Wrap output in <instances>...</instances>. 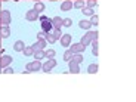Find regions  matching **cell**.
<instances>
[{
    "label": "cell",
    "mask_w": 136,
    "mask_h": 102,
    "mask_svg": "<svg viewBox=\"0 0 136 102\" xmlns=\"http://www.w3.org/2000/svg\"><path fill=\"white\" fill-rule=\"evenodd\" d=\"M61 42H62L64 46H68L70 42H71V36H70V34H64V37H62V40H61Z\"/></svg>",
    "instance_id": "9"
},
{
    "label": "cell",
    "mask_w": 136,
    "mask_h": 102,
    "mask_svg": "<svg viewBox=\"0 0 136 102\" xmlns=\"http://www.w3.org/2000/svg\"><path fill=\"white\" fill-rule=\"evenodd\" d=\"M73 6H76V8H78V9L84 8V0H77V2L74 3V5H73Z\"/></svg>",
    "instance_id": "21"
},
{
    "label": "cell",
    "mask_w": 136,
    "mask_h": 102,
    "mask_svg": "<svg viewBox=\"0 0 136 102\" xmlns=\"http://www.w3.org/2000/svg\"><path fill=\"white\" fill-rule=\"evenodd\" d=\"M2 73H5V74H12V73H13V70H12V68H6V70H5V71H2Z\"/></svg>",
    "instance_id": "30"
},
{
    "label": "cell",
    "mask_w": 136,
    "mask_h": 102,
    "mask_svg": "<svg viewBox=\"0 0 136 102\" xmlns=\"http://www.w3.org/2000/svg\"><path fill=\"white\" fill-rule=\"evenodd\" d=\"M52 21V25L55 27V28H56V30H61V27H62V21H64V19H62V18H52L50 19Z\"/></svg>",
    "instance_id": "5"
},
{
    "label": "cell",
    "mask_w": 136,
    "mask_h": 102,
    "mask_svg": "<svg viewBox=\"0 0 136 102\" xmlns=\"http://www.w3.org/2000/svg\"><path fill=\"white\" fill-rule=\"evenodd\" d=\"M44 46H46V43H44V40H39V43H36V44H34L33 47H34V50H36V49H43Z\"/></svg>",
    "instance_id": "13"
},
{
    "label": "cell",
    "mask_w": 136,
    "mask_h": 102,
    "mask_svg": "<svg viewBox=\"0 0 136 102\" xmlns=\"http://www.w3.org/2000/svg\"><path fill=\"white\" fill-rule=\"evenodd\" d=\"M42 68V64L39 62V61H34V62H31V64H28L27 65V71L30 73V71H37V70H40Z\"/></svg>",
    "instance_id": "3"
},
{
    "label": "cell",
    "mask_w": 136,
    "mask_h": 102,
    "mask_svg": "<svg viewBox=\"0 0 136 102\" xmlns=\"http://www.w3.org/2000/svg\"><path fill=\"white\" fill-rule=\"evenodd\" d=\"M0 19H2V22H3L5 25H8V24H9V12H8V10H3V13H2V18H0Z\"/></svg>",
    "instance_id": "7"
},
{
    "label": "cell",
    "mask_w": 136,
    "mask_h": 102,
    "mask_svg": "<svg viewBox=\"0 0 136 102\" xmlns=\"http://www.w3.org/2000/svg\"><path fill=\"white\" fill-rule=\"evenodd\" d=\"M0 68H2V58H0Z\"/></svg>",
    "instance_id": "33"
},
{
    "label": "cell",
    "mask_w": 136,
    "mask_h": 102,
    "mask_svg": "<svg viewBox=\"0 0 136 102\" xmlns=\"http://www.w3.org/2000/svg\"><path fill=\"white\" fill-rule=\"evenodd\" d=\"M73 8V3H71V0H67V2H64L62 3V6H61V9L62 10H68V9Z\"/></svg>",
    "instance_id": "11"
},
{
    "label": "cell",
    "mask_w": 136,
    "mask_h": 102,
    "mask_svg": "<svg viewBox=\"0 0 136 102\" xmlns=\"http://www.w3.org/2000/svg\"><path fill=\"white\" fill-rule=\"evenodd\" d=\"M27 19H28V21H36V19H37V18H39V13H37V12H36V10H30V12H28V13H27Z\"/></svg>",
    "instance_id": "6"
},
{
    "label": "cell",
    "mask_w": 136,
    "mask_h": 102,
    "mask_svg": "<svg viewBox=\"0 0 136 102\" xmlns=\"http://www.w3.org/2000/svg\"><path fill=\"white\" fill-rule=\"evenodd\" d=\"M71 58H73V52H71V50H67L65 53H64V59H65V61H68V62H70V61H71Z\"/></svg>",
    "instance_id": "17"
},
{
    "label": "cell",
    "mask_w": 136,
    "mask_h": 102,
    "mask_svg": "<svg viewBox=\"0 0 136 102\" xmlns=\"http://www.w3.org/2000/svg\"><path fill=\"white\" fill-rule=\"evenodd\" d=\"M24 47H25V46H24V42L18 40V42L15 43V47H13V49H15L16 52H21V50H24Z\"/></svg>",
    "instance_id": "8"
},
{
    "label": "cell",
    "mask_w": 136,
    "mask_h": 102,
    "mask_svg": "<svg viewBox=\"0 0 136 102\" xmlns=\"http://www.w3.org/2000/svg\"><path fill=\"white\" fill-rule=\"evenodd\" d=\"M95 5H96V0H90V2H89V6H90V8L95 6Z\"/></svg>",
    "instance_id": "31"
},
{
    "label": "cell",
    "mask_w": 136,
    "mask_h": 102,
    "mask_svg": "<svg viewBox=\"0 0 136 102\" xmlns=\"http://www.w3.org/2000/svg\"><path fill=\"white\" fill-rule=\"evenodd\" d=\"M2 24H3V22H2V19H0V28H2Z\"/></svg>",
    "instance_id": "32"
},
{
    "label": "cell",
    "mask_w": 136,
    "mask_h": 102,
    "mask_svg": "<svg viewBox=\"0 0 136 102\" xmlns=\"http://www.w3.org/2000/svg\"><path fill=\"white\" fill-rule=\"evenodd\" d=\"M0 47H2V39H0Z\"/></svg>",
    "instance_id": "34"
},
{
    "label": "cell",
    "mask_w": 136,
    "mask_h": 102,
    "mask_svg": "<svg viewBox=\"0 0 136 102\" xmlns=\"http://www.w3.org/2000/svg\"><path fill=\"white\" fill-rule=\"evenodd\" d=\"M43 39H46V33H44V31L39 33V40H43Z\"/></svg>",
    "instance_id": "29"
},
{
    "label": "cell",
    "mask_w": 136,
    "mask_h": 102,
    "mask_svg": "<svg viewBox=\"0 0 136 102\" xmlns=\"http://www.w3.org/2000/svg\"><path fill=\"white\" fill-rule=\"evenodd\" d=\"M34 56H36V59H42L43 56H44V52H42V50H37Z\"/></svg>",
    "instance_id": "24"
},
{
    "label": "cell",
    "mask_w": 136,
    "mask_h": 102,
    "mask_svg": "<svg viewBox=\"0 0 136 102\" xmlns=\"http://www.w3.org/2000/svg\"><path fill=\"white\" fill-rule=\"evenodd\" d=\"M81 61H83V56H81V55H76V56H74V62L78 64V62H81Z\"/></svg>",
    "instance_id": "26"
},
{
    "label": "cell",
    "mask_w": 136,
    "mask_h": 102,
    "mask_svg": "<svg viewBox=\"0 0 136 102\" xmlns=\"http://www.w3.org/2000/svg\"><path fill=\"white\" fill-rule=\"evenodd\" d=\"M90 24H95V25H98V16H92V19H90Z\"/></svg>",
    "instance_id": "28"
},
{
    "label": "cell",
    "mask_w": 136,
    "mask_h": 102,
    "mask_svg": "<svg viewBox=\"0 0 136 102\" xmlns=\"http://www.w3.org/2000/svg\"><path fill=\"white\" fill-rule=\"evenodd\" d=\"M0 2H2V0H0Z\"/></svg>",
    "instance_id": "35"
},
{
    "label": "cell",
    "mask_w": 136,
    "mask_h": 102,
    "mask_svg": "<svg viewBox=\"0 0 136 102\" xmlns=\"http://www.w3.org/2000/svg\"><path fill=\"white\" fill-rule=\"evenodd\" d=\"M10 61H12L10 56H3L2 58V67H8L9 64H10Z\"/></svg>",
    "instance_id": "12"
},
{
    "label": "cell",
    "mask_w": 136,
    "mask_h": 102,
    "mask_svg": "<svg viewBox=\"0 0 136 102\" xmlns=\"http://www.w3.org/2000/svg\"><path fill=\"white\" fill-rule=\"evenodd\" d=\"M43 9H44V5L43 3H36V6H34V10L39 13V12H42Z\"/></svg>",
    "instance_id": "16"
},
{
    "label": "cell",
    "mask_w": 136,
    "mask_h": 102,
    "mask_svg": "<svg viewBox=\"0 0 136 102\" xmlns=\"http://www.w3.org/2000/svg\"><path fill=\"white\" fill-rule=\"evenodd\" d=\"M2 30V37H9V28L5 27V28H0Z\"/></svg>",
    "instance_id": "22"
},
{
    "label": "cell",
    "mask_w": 136,
    "mask_h": 102,
    "mask_svg": "<svg viewBox=\"0 0 136 102\" xmlns=\"http://www.w3.org/2000/svg\"><path fill=\"white\" fill-rule=\"evenodd\" d=\"M71 24H73V21H71L70 18H65V19L62 21V25H65V27H71Z\"/></svg>",
    "instance_id": "23"
},
{
    "label": "cell",
    "mask_w": 136,
    "mask_h": 102,
    "mask_svg": "<svg viewBox=\"0 0 136 102\" xmlns=\"http://www.w3.org/2000/svg\"><path fill=\"white\" fill-rule=\"evenodd\" d=\"M53 34H55V37H56V39H59L61 36H62V34H61V30H56V28H55V31H53Z\"/></svg>",
    "instance_id": "27"
},
{
    "label": "cell",
    "mask_w": 136,
    "mask_h": 102,
    "mask_svg": "<svg viewBox=\"0 0 136 102\" xmlns=\"http://www.w3.org/2000/svg\"><path fill=\"white\" fill-rule=\"evenodd\" d=\"M70 50L73 52V53H80V52L84 50V44L83 43H76V44H73L71 46V49Z\"/></svg>",
    "instance_id": "4"
},
{
    "label": "cell",
    "mask_w": 136,
    "mask_h": 102,
    "mask_svg": "<svg viewBox=\"0 0 136 102\" xmlns=\"http://www.w3.org/2000/svg\"><path fill=\"white\" fill-rule=\"evenodd\" d=\"M70 70H71V73H80V70H78V65H77V62H70Z\"/></svg>",
    "instance_id": "10"
},
{
    "label": "cell",
    "mask_w": 136,
    "mask_h": 102,
    "mask_svg": "<svg viewBox=\"0 0 136 102\" xmlns=\"http://www.w3.org/2000/svg\"><path fill=\"white\" fill-rule=\"evenodd\" d=\"M46 39H47V42H49V43H53L55 40H56L55 34H50V33H47V34H46Z\"/></svg>",
    "instance_id": "19"
},
{
    "label": "cell",
    "mask_w": 136,
    "mask_h": 102,
    "mask_svg": "<svg viewBox=\"0 0 136 102\" xmlns=\"http://www.w3.org/2000/svg\"><path fill=\"white\" fill-rule=\"evenodd\" d=\"M83 13H84V15H92V13H93V12H92V8L83 9Z\"/></svg>",
    "instance_id": "25"
},
{
    "label": "cell",
    "mask_w": 136,
    "mask_h": 102,
    "mask_svg": "<svg viewBox=\"0 0 136 102\" xmlns=\"http://www.w3.org/2000/svg\"><path fill=\"white\" fill-rule=\"evenodd\" d=\"M87 71H89L90 74H95V73L98 71V65H96V64H92V65H89V68H87Z\"/></svg>",
    "instance_id": "15"
},
{
    "label": "cell",
    "mask_w": 136,
    "mask_h": 102,
    "mask_svg": "<svg viewBox=\"0 0 136 102\" xmlns=\"http://www.w3.org/2000/svg\"><path fill=\"white\" fill-rule=\"evenodd\" d=\"M34 52V47L31 46V47H24V55H27V56H30V55H33Z\"/></svg>",
    "instance_id": "18"
},
{
    "label": "cell",
    "mask_w": 136,
    "mask_h": 102,
    "mask_svg": "<svg viewBox=\"0 0 136 102\" xmlns=\"http://www.w3.org/2000/svg\"><path fill=\"white\" fill-rule=\"evenodd\" d=\"M44 56H46V58H49V59H50V58H53V56H55V50H52V49L46 50V52H44Z\"/></svg>",
    "instance_id": "20"
},
{
    "label": "cell",
    "mask_w": 136,
    "mask_h": 102,
    "mask_svg": "<svg viewBox=\"0 0 136 102\" xmlns=\"http://www.w3.org/2000/svg\"><path fill=\"white\" fill-rule=\"evenodd\" d=\"M52 28H53V25H52V21L50 19H43L42 21V30L44 31V33H50L52 31Z\"/></svg>",
    "instance_id": "1"
},
{
    "label": "cell",
    "mask_w": 136,
    "mask_h": 102,
    "mask_svg": "<svg viewBox=\"0 0 136 102\" xmlns=\"http://www.w3.org/2000/svg\"><path fill=\"white\" fill-rule=\"evenodd\" d=\"M90 25H92V24H90V21H80V27H81V28H84V30H89Z\"/></svg>",
    "instance_id": "14"
},
{
    "label": "cell",
    "mask_w": 136,
    "mask_h": 102,
    "mask_svg": "<svg viewBox=\"0 0 136 102\" xmlns=\"http://www.w3.org/2000/svg\"><path fill=\"white\" fill-rule=\"evenodd\" d=\"M55 65H56V61L50 58V59L47 61V62H46L44 65H42V68H43V71H44V73H50V70L55 67Z\"/></svg>",
    "instance_id": "2"
}]
</instances>
